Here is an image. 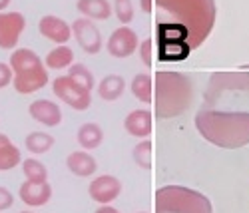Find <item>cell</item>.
<instances>
[{"label": "cell", "instance_id": "cell-4", "mask_svg": "<svg viewBox=\"0 0 249 213\" xmlns=\"http://www.w3.org/2000/svg\"><path fill=\"white\" fill-rule=\"evenodd\" d=\"M156 213H213V207L196 189L165 185L156 191Z\"/></svg>", "mask_w": 249, "mask_h": 213}, {"label": "cell", "instance_id": "cell-20", "mask_svg": "<svg viewBox=\"0 0 249 213\" xmlns=\"http://www.w3.org/2000/svg\"><path fill=\"white\" fill-rule=\"evenodd\" d=\"M78 143L84 147V150H96V147L104 142V130L94 124V122H88V124H82L80 130H78Z\"/></svg>", "mask_w": 249, "mask_h": 213}, {"label": "cell", "instance_id": "cell-3", "mask_svg": "<svg viewBox=\"0 0 249 213\" xmlns=\"http://www.w3.org/2000/svg\"><path fill=\"white\" fill-rule=\"evenodd\" d=\"M194 102V84L188 74L179 72H158L154 80V106L160 120H172Z\"/></svg>", "mask_w": 249, "mask_h": 213}, {"label": "cell", "instance_id": "cell-17", "mask_svg": "<svg viewBox=\"0 0 249 213\" xmlns=\"http://www.w3.org/2000/svg\"><path fill=\"white\" fill-rule=\"evenodd\" d=\"M78 12L82 18L88 20H108L112 16V4L110 0H78L76 2Z\"/></svg>", "mask_w": 249, "mask_h": 213}, {"label": "cell", "instance_id": "cell-27", "mask_svg": "<svg viewBox=\"0 0 249 213\" xmlns=\"http://www.w3.org/2000/svg\"><path fill=\"white\" fill-rule=\"evenodd\" d=\"M114 12H116L120 22L124 26H128L134 20V4H132V0H114Z\"/></svg>", "mask_w": 249, "mask_h": 213}, {"label": "cell", "instance_id": "cell-10", "mask_svg": "<svg viewBox=\"0 0 249 213\" xmlns=\"http://www.w3.org/2000/svg\"><path fill=\"white\" fill-rule=\"evenodd\" d=\"M122 194V181L114 176H98L88 185V195L100 203V205H110L118 195Z\"/></svg>", "mask_w": 249, "mask_h": 213}, {"label": "cell", "instance_id": "cell-6", "mask_svg": "<svg viewBox=\"0 0 249 213\" xmlns=\"http://www.w3.org/2000/svg\"><path fill=\"white\" fill-rule=\"evenodd\" d=\"M26 28V18L22 12L4 10L0 12V48L14 50L18 48V40Z\"/></svg>", "mask_w": 249, "mask_h": 213}, {"label": "cell", "instance_id": "cell-12", "mask_svg": "<svg viewBox=\"0 0 249 213\" xmlns=\"http://www.w3.org/2000/svg\"><path fill=\"white\" fill-rule=\"evenodd\" d=\"M18 197L28 207H42L52 199V185L48 181H24L18 189Z\"/></svg>", "mask_w": 249, "mask_h": 213}, {"label": "cell", "instance_id": "cell-14", "mask_svg": "<svg viewBox=\"0 0 249 213\" xmlns=\"http://www.w3.org/2000/svg\"><path fill=\"white\" fill-rule=\"evenodd\" d=\"M152 114L148 110H134L126 116L124 120V127H126V132L134 138H148L152 134Z\"/></svg>", "mask_w": 249, "mask_h": 213}, {"label": "cell", "instance_id": "cell-16", "mask_svg": "<svg viewBox=\"0 0 249 213\" xmlns=\"http://www.w3.org/2000/svg\"><path fill=\"white\" fill-rule=\"evenodd\" d=\"M42 58H40L34 50L30 48H14L8 60V66L12 70V74H20L28 68H36V66H42Z\"/></svg>", "mask_w": 249, "mask_h": 213}, {"label": "cell", "instance_id": "cell-19", "mask_svg": "<svg viewBox=\"0 0 249 213\" xmlns=\"http://www.w3.org/2000/svg\"><path fill=\"white\" fill-rule=\"evenodd\" d=\"M72 64H74V52L66 44L64 46H56L44 58L46 70H64V68H70Z\"/></svg>", "mask_w": 249, "mask_h": 213}, {"label": "cell", "instance_id": "cell-30", "mask_svg": "<svg viewBox=\"0 0 249 213\" xmlns=\"http://www.w3.org/2000/svg\"><path fill=\"white\" fill-rule=\"evenodd\" d=\"M12 78H14V74H12L10 66L4 64V62H0V90H4L6 86H10Z\"/></svg>", "mask_w": 249, "mask_h": 213}, {"label": "cell", "instance_id": "cell-36", "mask_svg": "<svg viewBox=\"0 0 249 213\" xmlns=\"http://www.w3.org/2000/svg\"><path fill=\"white\" fill-rule=\"evenodd\" d=\"M138 213H146V211H138Z\"/></svg>", "mask_w": 249, "mask_h": 213}, {"label": "cell", "instance_id": "cell-28", "mask_svg": "<svg viewBox=\"0 0 249 213\" xmlns=\"http://www.w3.org/2000/svg\"><path fill=\"white\" fill-rule=\"evenodd\" d=\"M140 48V56H142V62L146 64V66L150 68L152 66V52H154V40L148 38V40H143L142 44L138 46Z\"/></svg>", "mask_w": 249, "mask_h": 213}, {"label": "cell", "instance_id": "cell-25", "mask_svg": "<svg viewBox=\"0 0 249 213\" xmlns=\"http://www.w3.org/2000/svg\"><path fill=\"white\" fill-rule=\"evenodd\" d=\"M18 163H22V154L12 142L0 147V172H10Z\"/></svg>", "mask_w": 249, "mask_h": 213}, {"label": "cell", "instance_id": "cell-13", "mask_svg": "<svg viewBox=\"0 0 249 213\" xmlns=\"http://www.w3.org/2000/svg\"><path fill=\"white\" fill-rule=\"evenodd\" d=\"M28 114L30 118H34L38 124H42L46 127H54L62 122V110L56 102L50 100H36L28 106Z\"/></svg>", "mask_w": 249, "mask_h": 213}, {"label": "cell", "instance_id": "cell-22", "mask_svg": "<svg viewBox=\"0 0 249 213\" xmlns=\"http://www.w3.org/2000/svg\"><path fill=\"white\" fill-rule=\"evenodd\" d=\"M130 88H132V94L140 102H143V104L154 102V80L148 74H136Z\"/></svg>", "mask_w": 249, "mask_h": 213}, {"label": "cell", "instance_id": "cell-7", "mask_svg": "<svg viewBox=\"0 0 249 213\" xmlns=\"http://www.w3.org/2000/svg\"><path fill=\"white\" fill-rule=\"evenodd\" d=\"M72 36L76 38L78 46L86 54H98L102 50V34L98 26L88 18H78L72 22Z\"/></svg>", "mask_w": 249, "mask_h": 213}, {"label": "cell", "instance_id": "cell-5", "mask_svg": "<svg viewBox=\"0 0 249 213\" xmlns=\"http://www.w3.org/2000/svg\"><path fill=\"white\" fill-rule=\"evenodd\" d=\"M52 90H54V96L60 102H64L66 106H70L72 110L84 112L92 104V92L78 86V84L74 80H70L68 76H58L52 82Z\"/></svg>", "mask_w": 249, "mask_h": 213}, {"label": "cell", "instance_id": "cell-35", "mask_svg": "<svg viewBox=\"0 0 249 213\" xmlns=\"http://www.w3.org/2000/svg\"><path fill=\"white\" fill-rule=\"evenodd\" d=\"M20 213H34V211H30V209H24V211H20Z\"/></svg>", "mask_w": 249, "mask_h": 213}, {"label": "cell", "instance_id": "cell-24", "mask_svg": "<svg viewBox=\"0 0 249 213\" xmlns=\"http://www.w3.org/2000/svg\"><path fill=\"white\" fill-rule=\"evenodd\" d=\"M66 76H68L70 80H74V82L78 84V86H82L84 90H88V92H92V90H94V86H96V80H94L92 72L84 66V64H72Z\"/></svg>", "mask_w": 249, "mask_h": 213}, {"label": "cell", "instance_id": "cell-8", "mask_svg": "<svg viewBox=\"0 0 249 213\" xmlns=\"http://www.w3.org/2000/svg\"><path fill=\"white\" fill-rule=\"evenodd\" d=\"M140 46V38L130 26H120L116 28L108 38V54L114 58H128L132 56Z\"/></svg>", "mask_w": 249, "mask_h": 213}, {"label": "cell", "instance_id": "cell-31", "mask_svg": "<svg viewBox=\"0 0 249 213\" xmlns=\"http://www.w3.org/2000/svg\"><path fill=\"white\" fill-rule=\"evenodd\" d=\"M140 6L146 14H150L154 10V0H140Z\"/></svg>", "mask_w": 249, "mask_h": 213}, {"label": "cell", "instance_id": "cell-1", "mask_svg": "<svg viewBox=\"0 0 249 213\" xmlns=\"http://www.w3.org/2000/svg\"><path fill=\"white\" fill-rule=\"evenodd\" d=\"M203 140L237 150L249 143V72H213L196 114Z\"/></svg>", "mask_w": 249, "mask_h": 213}, {"label": "cell", "instance_id": "cell-11", "mask_svg": "<svg viewBox=\"0 0 249 213\" xmlns=\"http://www.w3.org/2000/svg\"><path fill=\"white\" fill-rule=\"evenodd\" d=\"M38 32L42 34L46 40L54 42L58 46H64L66 42L72 38V28L66 20H62L60 16H54V14H46L40 18L38 22Z\"/></svg>", "mask_w": 249, "mask_h": 213}, {"label": "cell", "instance_id": "cell-15", "mask_svg": "<svg viewBox=\"0 0 249 213\" xmlns=\"http://www.w3.org/2000/svg\"><path fill=\"white\" fill-rule=\"evenodd\" d=\"M66 167L78 178H92L98 169V163H96V158L92 154H88L84 150H78L66 158Z\"/></svg>", "mask_w": 249, "mask_h": 213}, {"label": "cell", "instance_id": "cell-32", "mask_svg": "<svg viewBox=\"0 0 249 213\" xmlns=\"http://www.w3.org/2000/svg\"><path fill=\"white\" fill-rule=\"evenodd\" d=\"M94 213H120L116 207H112V205H100Z\"/></svg>", "mask_w": 249, "mask_h": 213}, {"label": "cell", "instance_id": "cell-18", "mask_svg": "<svg viewBox=\"0 0 249 213\" xmlns=\"http://www.w3.org/2000/svg\"><path fill=\"white\" fill-rule=\"evenodd\" d=\"M124 90H126V80L118 74H110V76H104L102 82L98 84V96L106 102H116Z\"/></svg>", "mask_w": 249, "mask_h": 213}, {"label": "cell", "instance_id": "cell-23", "mask_svg": "<svg viewBox=\"0 0 249 213\" xmlns=\"http://www.w3.org/2000/svg\"><path fill=\"white\" fill-rule=\"evenodd\" d=\"M22 174H24L26 181H48L46 165L40 160H34V158L22 160Z\"/></svg>", "mask_w": 249, "mask_h": 213}, {"label": "cell", "instance_id": "cell-2", "mask_svg": "<svg viewBox=\"0 0 249 213\" xmlns=\"http://www.w3.org/2000/svg\"><path fill=\"white\" fill-rule=\"evenodd\" d=\"M160 62H181L199 48L215 24V0H154Z\"/></svg>", "mask_w": 249, "mask_h": 213}, {"label": "cell", "instance_id": "cell-29", "mask_svg": "<svg viewBox=\"0 0 249 213\" xmlns=\"http://www.w3.org/2000/svg\"><path fill=\"white\" fill-rule=\"evenodd\" d=\"M14 205V195H12V191L4 185H0V211H6Z\"/></svg>", "mask_w": 249, "mask_h": 213}, {"label": "cell", "instance_id": "cell-26", "mask_svg": "<svg viewBox=\"0 0 249 213\" xmlns=\"http://www.w3.org/2000/svg\"><path fill=\"white\" fill-rule=\"evenodd\" d=\"M152 142L150 140H142L136 147H134V161L142 167V169H152Z\"/></svg>", "mask_w": 249, "mask_h": 213}, {"label": "cell", "instance_id": "cell-34", "mask_svg": "<svg viewBox=\"0 0 249 213\" xmlns=\"http://www.w3.org/2000/svg\"><path fill=\"white\" fill-rule=\"evenodd\" d=\"M10 2H12V0H0V12H4L10 6Z\"/></svg>", "mask_w": 249, "mask_h": 213}, {"label": "cell", "instance_id": "cell-33", "mask_svg": "<svg viewBox=\"0 0 249 213\" xmlns=\"http://www.w3.org/2000/svg\"><path fill=\"white\" fill-rule=\"evenodd\" d=\"M6 143H10V138L6 134H0V147H4Z\"/></svg>", "mask_w": 249, "mask_h": 213}, {"label": "cell", "instance_id": "cell-21", "mask_svg": "<svg viewBox=\"0 0 249 213\" xmlns=\"http://www.w3.org/2000/svg\"><path fill=\"white\" fill-rule=\"evenodd\" d=\"M24 145H26V150L34 156H42L46 152L52 150V145H54V136L46 134V132H30L24 140Z\"/></svg>", "mask_w": 249, "mask_h": 213}, {"label": "cell", "instance_id": "cell-9", "mask_svg": "<svg viewBox=\"0 0 249 213\" xmlns=\"http://www.w3.org/2000/svg\"><path fill=\"white\" fill-rule=\"evenodd\" d=\"M46 84H48V70H46V66L42 64V66L28 68V70L20 72V74H14L10 86L18 94L26 96V94H34L38 90H42Z\"/></svg>", "mask_w": 249, "mask_h": 213}]
</instances>
